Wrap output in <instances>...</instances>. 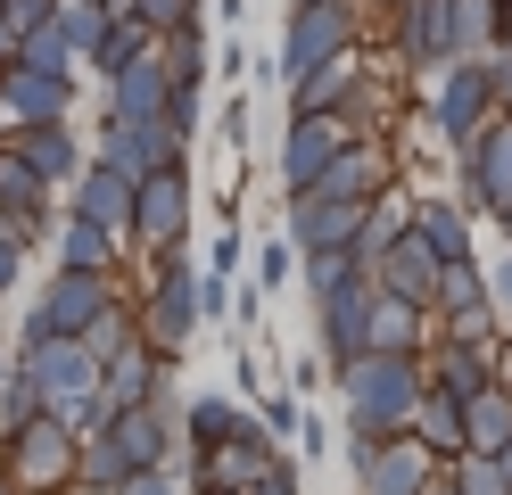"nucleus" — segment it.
<instances>
[{
  "label": "nucleus",
  "instance_id": "obj_27",
  "mask_svg": "<svg viewBox=\"0 0 512 495\" xmlns=\"http://www.w3.org/2000/svg\"><path fill=\"white\" fill-rule=\"evenodd\" d=\"M58 33H67V50H75V66H91V50H100L108 42V9H100V0H58V17H50Z\"/></svg>",
  "mask_w": 512,
  "mask_h": 495
},
{
  "label": "nucleus",
  "instance_id": "obj_3",
  "mask_svg": "<svg viewBox=\"0 0 512 495\" xmlns=\"http://www.w3.org/2000/svg\"><path fill=\"white\" fill-rule=\"evenodd\" d=\"M356 25H364V9H356V0H314V9H290L281 58L265 66V75H273V83H306L314 66H331V58H347V50H356Z\"/></svg>",
  "mask_w": 512,
  "mask_h": 495
},
{
  "label": "nucleus",
  "instance_id": "obj_9",
  "mask_svg": "<svg viewBox=\"0 0 512 495\" xmlns=\"http://www.w3.org/2000/svg\"><path fill=\"white\" fill-rule=\"evenodd\" d=\"M182 231H190V174L166 165V174H149V182L133 190V240H141L149 256H174Z\"/></svg>",
  "mask_w": 512,
  "mask_h": 495
},
{
  "label": "nucleus",
  "instance_id": "obj_39",
  "mask_svg": "<svg viewBox=\"0 0 512 495\" xmlns=\"http://www.w3.org/2000/svg\"><path fill=\"white\" fill-rule=\"evenodd\" d=\"M488 306H496V322H512V256L488 273Z\"/></svg>",
  "mask_w": 512,
  "mask_h": 495
},
{
  "label": "nucleus",
  "instance_id": "obj_17",
  "mask_svg": "<svg viewBox=\"0 0 512 495\" xmlns=\"http://www.w3.org/2000/svg\"><path fill=\"white\" fill-rule=\"evenodd\" d=\"M75 215H83L91 231H108V240L124 248V240H133V182L108 174V165L91 157V165H83V182H75Z\"/></svg>",
  "mask_w": 512,
  "mask_h": 495
},
{
  "label": "nucleus",
  "instance_id": "obj_11",
  "mask_svg": "<svg viewBox=\"0 0 512 495\" xmlns=\"http://www.w3.org/2000/svg\"><path fill=\"white\" fill-rule=\"evenodd\" d=\"M100 165L108 174H124V182H149V174H166V165H182V141L166 124H124V116H108L100 124Z\"/></svg>",
  "mask_w": 512,
  "mask_h": 495
},
{
  "label": "nucleus",
  "instance_id": "obj_33",
  "mask_svg": "<svg viewBox=\"0 0 512 495\" xmlns=\"http://www.w3.org/2000/svg\"><path fill=\"white\" fill-rule=\"evenodd\" d=\"M34 421H42V396H34V380L0 372V438H17V429H34Z\"/></svg>",
  "mask_w": 512,
  "mask_h": 495
},
{
  "label": "nucleus",
  "instance_id": "obj_32",
  "mask_svg": "<svg viewBox=\"0 0 512 495\" xmlns=\"http://www.w3.org/2000/svg\"><path fill=\"white\" fill-rule=\"evenodd\" d=\"M446 487H455V495H512L496 454H455V462H446Z\"/></svg>",
  "mask_w": 512,
  "mask_h": 495
},
{
  "label": "nucleus",
  "instance_id": "obj_20",
  "mask_svg": "<svg viewBox=\"0 0 512 495\" xmlns=\"http://www.w3.org/2000/svg\"><path fill=\"white\" fill-rule=\"evenodd\" d=\"M248 429V413L232 405V396H182V446H190V462H207L215 446H232Z\"/></svg>",
  "mask_w": 512,
  "mask_h": 495
},
{
  "label": "nucleus",
  "instance_id": "obj_16",
  "mask_svg": "<svg viewBox=\"0 0 512 495\" xmlns=\"http://www.w3.org/2000/svg\"><path fill=\"white\" fill-rule=\"evenodd\" d=\"M0 149H9L17 165H34V174L58 190V182H83V141H75V132L67 124H25V132H9V141H0Z\"/></svg>",
  "mask_w": 512,
  "mask_h": 495
},
{
  "label": "nucleus",
  "instance_id": "obj_41",
  "mask_svg": "<svg viewBox=\"0 0 512 495\" xmlns=\"http://www.w3.org/2000/svg\"><path fill=\"white\" fill-rule=\"evenodd\" d=\"M248 495H298V462H273V471H265V479H256Z\"/></svg>",
  "mask_w": 512,
  "mask_h": 495
},
{
  "label": "nucleus",
  "instance_id": "obj_25",
  "mask_svg": "<svg viewBox=\"0 0 512 495\" xmlns=\"http://www.w3.org/2000/svg\"><path fill=\"white\" fill-rule=\"evenodd\" d=\"M463 438H471V454H504L512 446V388L471 396V405H463Z\"/></svg>",
  "mask_w": 512,
  "mask_h": 495
},
{
  "label": "nucleus",
  "instance_id": "obj_24",
  "mask_svg": "<svg viewBox=\"0 0 512 495\" xmlns=\"http://www.w3.org/2000/svg\"><path fill=\"white\" fill-rule=\"evenodd\" d=\"M108 264H116V240H108V231H91L83 215L58 223V273H91V281H108Z\"/></svg>",
  "mask_w": 512,
  "mask_h": 495
},
{
  "label": "nucleus",
  "instance_id": "obj_30",
  "mask_svg": "<svg viewBox=\"0 0 512 495\" xmlns=\"http://www.w3.org/2000/svg\"><path fill=\"white\" fill-rule=\"evenodd\" d=\"M149 50H157V42H149V25H141V17H124V25H108V42H100V50H91V66H100V75L116 83V75H124V66H141Z\"/></svg>",
  "mask_w": 512,
  "mask_h": 495
},
{
  "label": "nucleus",
  "instance_id": "obj_6",
  "mask_svg": "<svg viewBox=\"0 0 512 495\" xmlns=\"http://www.w3.org/2000/svg\"><path fill=\"white\" fill-rule=\"evenodd\" d=\"M397 25V66L405 75H422V83H438L446 66H455L463 50H455V0H405V9H389Z\"/></svg>",
  "mask_w": 512,
  "mask_h": 495
},
{
  "label": "nucleus",
  "instance_id": "obj_37",
  "mask_svg": "<svg viewBox=\"0 0 512 495\" xmlns=\"http://www.w3.org/2000/svg\"><path fill=\"white\" fill-rule=\"evenodd\" d=\"M0 17H9L17 33H42V25L58 17V0H0Z\"/></svg>",
  "mask_w": 512,
  "mask_h": 495
},
{
  "label": "nucleus",
  "instance_id": "obj_14",
  "mask_svg": "<svg viewBox=\"0 0 512 495\" xmlns=\"http://www.w3.org/2000/svg\"><path fill=\"white\" fill-rule=\"evenodd\" d=\"M174 429H182V405H141V413H116L108 438L133 471H174Z\"/></svg>",
  "mask_w": 512,
  "mask_h": 495
},
{
  "label": "nucleus",
  "instance_id": "obj_49",
  "mask_svg": "<svg viewBox=\"0 0 512 495\" xmlns=\"http://www.w3.org/2000/svg\"><path fill=\"white\" fill-rule=\"evenodd\" d=\"M298 9H314V0H298Z\"/></svg>",
  "mask_w": 512,
  "mask_h": 495
},
{
  "label": "nucleus",
  "instance_id": "obj_40",
  "mask_svg": "<svg viewBox=\"0 0 512 495\" xmlns=\"http://www.w3.org/2000/svg\"><path fill=\"white\" fill-rule=\"evenodd\" d=\"M116 495H182V487H174V471H133Z\"/></svg>",
  "mask_w": 512,
  "mask_h": 495
},
{
  "label": "nucleus",
  "instance_id": "obj_26",
  "mask_svg": "<svg viewBox=\"0 0 512 495\" xmlns=\"http://www.w3.org/2000/svg\"><path fill=\"white\" fill-rule=\"evenodd\" d=\"M413 438H422L438 462L471 454V438H463V405H455V396H422V413H413Z\"/></svg>",
  "mask_w": 512,
  "mask_h": 495
},
{
  "label": "nucleus",
  "instance_id": "obj_47",
  "mask_svg": "<svg viewBox=\"0 0 512 495\" xmlns=\"http://www.w3.org/2000/svg\"><path fill=\"white\" fill-rule=\"evenodd\" d=\"M372 9H405V0H372Z\"/></svg>",
  "mask_w": 512,
  "mask_h": 495
},
{
  "label": "nucleus",
  "instance_id": "obj_23",
  "mask_svg": "<svg viewBox=\"0 0 512 495\" xmlns=\"http://www.w3.org/2000/svg\"><path fill=\"white\" fill-rule=\"evenodd\" d=\"M463 314H488V264H446L438 273V297H430V322L446 330V322H463Z\"/></svg>",
  "mask_w": 512,
  "mask_h": 495
},
{
  "label": "nucleus",
  "instance_id": "obj_43",
  "mask_svg": "<svg viewBox=\"0 0 512 495\" xmlns=\"http://www.w3.org/2000/svg\"><path fill=\"white\" fill-rule=\"evenodd\" d=\"M17 58H25V33H17L9 17H0V75H9V66H17Z\"/></svg>",
  "mask_w": 512,
  "mask_h": 495
},
{
  "label": "nucleus",
  "instance_id": "obj_4",
  "mask_svg": "<svg viewBox=\"0 0 512 495\" xmlns=\"http://www.w3.org/2000/svg\"><path fill=\"white\" fill-rule=\"evenodd\" d=\"M190 330H199V264H190V256L174 248V256H157V273H149L141 347H157V355H182V347H190Z\"/></svg>",
  "mask_w": 512,
  "mask_h": 495
},
{
  "label": "nucleus",
  "instance_id": "obj_18",
  "mask_svg": "<svg viewBox=\"0 0 512 495\" xmlns=\"http://www.w3.org/2000/svg\"><path fill=\"white\" fill-rule=\"evenodd\" d=\"M372 83V66L347 50V58H331V66H314L306 83H290V116H347V99H356Z\"/></svg>",
  "mask_w": 512,
  "mask_h": 495
},
{
  "label": "nucleus",
  "instance_id": "obj_7",
  "mask_svg": "<svg viewBox=\"0 0 512 495\" xmlns=\"http://www.w3.org/2000/svg\"><path fill=\"white\" fill-rule=\"evenodd\" d=\"M108 306H116L108 281H91V273H50V289L34 297V314H25V339H83Z\"/></svg>",
  "mask_w": 512,
  "mask_h": 495
},
{
  "label": "nucleus",
  "instance_id": "obj_13",
  "mask_svg": "<svg viewBox=\"0 0 512 495\" xmlns=\"http://www.w3.org/2000/svg\"><path fill=\"white\" fill-rule=\"evenodd\" d=\"M0 116H9V132L67 124L75 116V83L67 75H34V66H9V75H0Z\"/></svg>",
  "mask_w": 512,
  "mask_h": 495
},
{
  "label": "nucleus",
  "instance_id": "obj_5",
  "mask_svg": "<svg viewBox=\"0 0 512 495\" xmlns=\"http://www.w3.org/2000/svg\"><path fill=\"white\" fill-rule=\"evenodd\" d=\"M463 207L471 215H496V231L512 240V108L463 149Z\"/></svg>",
  "mask_w": 512,
  "mask_h": 495
},
{
  "label": "nucleus",
  "instance_id": "obj_10",
  "mask_svg": "<svg viewBox=\"0 0 512 495\" xmlns=\"http://www.w3.org/2000/svg\"><path fill=\"white\" fill-rule=\"evenodd\" d=\"M339 149H356L347 116H290V132H281V182H290V198L323 182Z\"/></svg>",
  "mask_w": 512,
  "mask_h": 495
},
{
  "label": "nucleus",
  "instance_id": "obj_12",
  "mask_svg": "<svg viewBox=\"0 0 512 495\" xmlns=\"http://www.w3.org/2000/svg\"><path fill=\"white\" fill-rule=\"evenodd\" d=\"M356 479H364V495H430L446 479V462L422 438H389V446H372V462H364Z\"/></svg>",
  "mask_w": 512,
  "mask_h": 495
},
{
  "label": "nucleus",
  "instance_id": "obj_8",
  "mask_svg": "<svg viewBox=\"0 0 512 495\" xmlns=\"http://www.w3.org/2000/svg\"><path fill=\"white\" fill-rule=\"evenodd\" d=\"M75 454H83V438L67 421H34V429H17L9 438V479H17V495H50V487H67L75 479Z\"/></svg>",
  "mask_w": 512,
  "mask_h": 495
},
{
  "label": "nucleus",
  "instance_id": "obj_45",
  "mask_svg": "<svg viewBox=\"0 0 512 495\" xmlns=\"http://www.w3.org/2000/svg\"><path fill=\"white\" fill-rule=\"evenodd\" d=\"M0 495H17V479H9V462H0Z\"/></svg>",
  "mask_w": 512,
  "mask_h": 495
},
{
  "label": "nucleus",
  "instance_id": "obj_28",
  "mask_svg": "<svg viewBox=\"0 0 512 495\" xmlns=\"http://www.w3.org/2000/svg\"><path fill=\"white\" fill-rule=\"evenodd\" d=\"M133 347H141V314H133V306H108L100 322H91V330H83V355H91V363H100V372H108V363H116V355H133Z\"/></svg>",
  "mask_w": 512,
  "mask_h": 495
},
{
  "label": "nucleus",
  "instance_id": "obj_48",
  "mask_svg": "<svg viewBox=\"0 0 512 495\" xmlns=\"http://www.w3.org/2000/svg\"><path fill=\"white\" fill-rule=\"evenodd\" d=\"M430 495H455V487H446V479H438V487H430Z\"/></svg>",
  "mask_w": 512,
  "mask_h": 495
},
{
  "label": "nucleus",
  "instance_id": "obj_21",
  "mask_svg": "<svg viewBox=\"0 0 512 495\" xmlns=\"http://www.w3.org/2000/svg\"><path fill=\"white\" fill-rule=\"evenodd\" d=\"M413 231L430 240L438 264H471V207L463 198H413Z\"/></svg>",
  "mask_w": 512,
  "mask_h": 495
},
{
  "label": "nucleus",
  "instance_id": "obj_35",
  "mask_svg": "<svg viewBox=\"0 0 512 495\" xmlns=\"http://www.w3.org/2000/svg\"><path fill=\"white\" fill-rule=\"evenodd\" d=\"M290 273H298V248H290V240H265V248H256V289H281Z\"/></svg>",
  "mask_w": 512,
  "mask_h": 495
},
{
  "label": "nucleus",
  "instance_id": "obj_31",
  "mask_svg": "<svg viewBox=\"0 0 512 495\" xmlns=\"http://www.w3.org/2000/svg\"><path fill=\"white\" fill-rule=\"evenodd\" d=\"M157 66H166L174 91H199L207 83V33H174V42H157Z\"/></svg>",
  "mask_w": 512,
  "mask_h": 495
},
{
  "label": "nucleus",
  "instance_id": "obj_38",
  "mask_svg": "<svg viewBox=\"0 0 512 495\" xmlns=\"http://www.w3.org/2000/svg\"><path fill=\"white\" fill-rule=\"evenodd\" d=\"M232 264H240V231H223V240L207 248V281H232Z\"/></svg>",
  "mask_w": 512,
  "mask_h": 495
},
{
  "label": "nucleus",
  "instance_id": "obj_46",
  "mask_svg": "<svg viewBox=\"0 0 512 495\" xmlns=\"http://www.w3.org/2000/svg\"><path fill=\"white\" fill-rule=\"evenodd\" d=\"M496 462H504V479H512V446H504V454H496Z\"/></svg>",
  "mask_w": 512,
  "mask_h": 495
},
{
  "label": "nucleus",
  "instance_id": "obj_44",
  "mask_svg": "<svg viewBox=\"0 0 512 495\" xmlns=\"http://www.w3.org/2000/svg\"><path fill=\"white\" fill-rule=\"evenodd\" d=\"M17 264H25V248H17V240H0V297L17 289Z\"/></svg>",
  "mask_w": 512,
  "mask_h": 495
},
{
  "label": "nucleus",
  "instance_id": "obj_50",
  "mask_svg": "<svg viewBox=\"0 0 512 495\" xmlns=\"http://www.w3.org/2000/svg\"><path fill=\"white\" fill-rule=\"evenodd\" d=\"M199 495H215V487H199Z\"/></svg>",
  "mask_w": 512,
  "mask_h": 495
},
{
  "label": "nucleus",
  "instance_id": "obj_15",
  "mask_svg": "<svg viewBox=\"0 0 512 495\" xmlns=\"http://www.w3.org/2000/svg\"><path fill=\"white\" fill-rule=\"evenodd\" d=\"M422 372H430V396H455V405H471V396H488V388H496V347H455V339H430Z\"/></svg>",
  "mask_w": 512,
  "mask_h": 495
},
{
  "label": "nucleus",
  "instance_id": "obj_34",
  "mask_svg": "<svg viewBox=\"0 0 512 495\" xmlns=\"http://www.w3.org/2000/svg\"><path fill=\"white\" fill-rule=\"evenodd\" d=\"M347 281H364V264H356V256H306V289H314V306H323V297H339Z\"/></svg>",
  "mask_w": 512,
  "mask_h": 495
},
{
  "label": "nucleus",
  "instance_id": "obj_36",
  "mask_svg": "<svg viewBox=\"0 0 512 495\" xmlns=\"http://www.w3.org/2000/svg\"><path fill=\"white\" fill-rule=\"evenodd\" d=\"M256 429H265L273 446H281V438H298V429H306V413H298V396H265V413H256Z\"/></svg>",
  "mask_w": 512,
  "mask_h": 495
},
{
  "label": "nucleus",
  "instance_id": "obj_29",
  "mask_svg": "<svg viewBox=\"0 0 512 495\" xmlns=\"http://www.w3.org/2000/svg\"><path fill=\"white\" fill-rule=\"evenodd\" d=\"M504 33V0H455V50L463 58H488Z\"/></svg>",
  "mask_w": 512,
  "mask_h": 495
},
{
  "label": "nucleus",
  "instance_id": "obj_1",
  "mask_svg": "<svg viewBox=\"0 0 512 495\" xmlns=\"http://www.w3.org/2000/svg\"><path fill=\"white\" fill-rule=\"evenodd\" d=\"M422 396H430V372H422V355H364L356 372H339L347 438H364V446L413 438V413H422Z\"/></svg>",
  "mask_w": 512,
  "mask_h": 495
},
{
  "label": "nucleus",
  "instance_id": "obj_19",
  "mask_svg": "<svg viewBox=\"0 0 512 495\" xmlns=\"http://www.w3.org/2000/svg\"><path fill=\"white\" fill-rule=\"evenodd\" d=\"M166 108H174V83H166V66H157V50L108 83V116H124V124H166Z\"/></svg>",
  "mask_w": 512,
  "mask_h": 495
},
{
  "label": "nucleus",
  "instance_id": "obj_42",
  "mask_svg": "<svg viewBox=\"0 0 512 495\" xmlns=\"http://www.w3.org/2000/svg\"><path fill=\"white\" fill-rule=\"evenodd\" d=\"M223 141L248 149V99H232V108H223Z\"/></svg>",
  "mask_w": 512,
  "mask_h": 495
},
{
  "label": "nucleus",
  "instance_id": "obj_22",
  "mask_svg": "<svg viewBox=\"0 0 512 495\" xmlns=\"http://www.w3.org/2000/svg\"><path fill=\"white\" fill-rule=\"evenodd\" d=\"M430 339H438V322H430V314L397 306V297H372V355H422Z\"/></svg>",
  "mask_w": 512,
  "mask_h": 495
},
{
  "label": "nucleus",
  "instance_id": "obj_2",
  "mask_svg": "<svg viewBox=\"0 0 512 495\" xmlns=\"http://www.w3.org/2000/svg\"><path fill=\"white\" fill-rule=\"evenodd\" d=\"M504 91H512V58H504V50L455 58V66L430 83V132H438V141H455V149H471L479 132L504 116Z\"/></svg>",
  "mask_w": 512,
  "mask_h": 495
}]
</instances>
